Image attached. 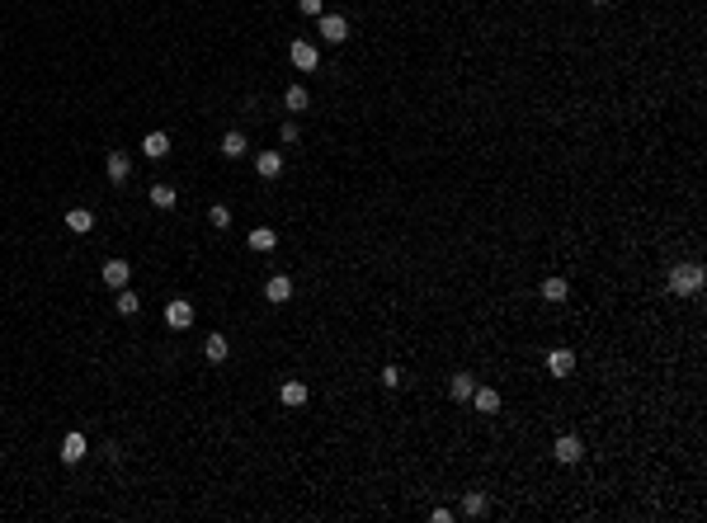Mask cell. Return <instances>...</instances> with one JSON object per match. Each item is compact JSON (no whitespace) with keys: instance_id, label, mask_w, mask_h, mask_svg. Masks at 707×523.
Listing matches in <instances>:
<instances>
[{"instance_id":"6da1fadb","label":"cell","mask_w":707,"mask_h":523,"mask_svg":"<svg viewBox=\"0 0 707 523\" xmlns=\"http://www.w3.org/2000/svg\"><path fill=\"white\" fill-rule=\"evenodd\" d=\"M703 278H707L703 264H693V259L688 264H674L669 269V292L674 297H693V292H703Z\"/></svg>"},{"instance_id":"7a4b0ae2","label":"cell","mask_w":707,"mask_h":523,"mask_svg":"<svg viewBox=\"0 0 707 523\" xmlns=\"http://www.w3.org/2000/svg\"><path fill=\"white\" fill-rule=\"evenodd\" d=\"M552 457H556V462H561V467H575V462H580V457H585V444H580L575 434H561V439L552 444Z\"/></svg>"},{"instance_id":"3957f363","label":"cell","mask_w":707,"mask_h":523,"mask_svg":"<svg viewBox=\"0 0 707 523\" xmlns=\"http://www.w3.org/2000/svg\"><path fill=\"white\" fill-rule=\"evenodd\" d=\"M165 326H170V330H189V326H194V302H184V297L165 302Z\"/></svg>"},{"instance_id":"277c9868","label":"cell","mask_w":707,"mask_h":523,"mask_svg":"<svg viewBox=\"0 0 707 523\" xmlns=\"http://www.w3.org/2000/svg\"><path fill=\"white\" fill-rule=\"evenodd\" d=\"M288 57H293V66H297V71H316V61H321V52H316V47H312L307 38H297L293 47H288Z\"/></svg>"},{"instance_id":"5b68a950","label":"cell","mask_w":707,"mask_h":523,"mask_svg":"<svg viewBox=\"0 0 707 523\" xmlns=\"http://www.w3.org/2000/svg\"><path fill=\"white\" fill-rule=\"evenodd\" d=\"M85 453H90L85 434H76V429H71V434L61 439V462H71V467H76V462H85Z\"/></svg>"},{"instance_id":"8992f818","label":"cell","mask_w":707,"mask_h":523,"mask_svg":"<svg viewBox=\"0 0 707 523\" xmlns=\"http://www.w3.org/2000/svg\"><path fill=\"white\" fill-rule=\"evenodd\" d=\"M321 38H326V43H344V38H349V20H344V15H321Z\"/></svg>"},{"instance_id":"52a82bcc","label":"cell","mask_w":707,"mask_h":523,"mask_svg":"<svg viewBox=\"0 0 707 523\" xmlns=\"http://www.w3.org/2000/svg\"><path fill=\"white\" fill-rule=\"evenodd\" d=\"M99 278H104V283H109V288H128V278H132V269H128V264H123V259H109V264H104V269H99Z\"/></svg>"},{"instance_id":"ba28073f","label":"cell","mask_w":707,"mask_h":523,"mask_svg":"<svg viewBox=\"0 0 707 523\" xmlns=\"http://www.w3.org/2000/svg\"><path fill=\"white\" fill-rule=\"evenodd\" d=\"M547 372H552V377H570V372H575V354H570V349H552V354H547Z\"/></svg>"},{"instance_id":"9c48e42d","label":"cell","mask_w":707,"mask_h":523,"mask_svg":"<svg viewBox=\"0 0 707 523\" xmlns=\"http://www.w3.org/2000/svg\"><path fill=\"white\" fill-rule=\"evenodd\" d=\"M245 151H250V142H245V132H241V128H231V132L222 137V156H227V160H241Z\"/></svg>"},{"instance_id":"30bf717a","label":"cell","mask_w":707,"mask_h":523,"mask_svg":"<svg viewBox=\"0 0 707 523\" xmlns=\"http://www.w3.org/2000/svg\"><path fill=\"white\" fill-rule=\"evenodd\" d=\"M104 174H109L114 184H123V179L132 174V160H128L123 151H109V160H104Z\"/></svg>"},{"instance_id":"8fae6325","label":"cell","mask_w":707,"mask_h":523,"mask_svg":"<svg viewBox=\"0 0 707 523\" xmlns=\"http://www.w3.org/2000/svg\"><path fill=\"white\" fill-rule=\"evenodd\" d=\"M255 170H259V179H278V174H283V156H278V151H259L255 156Z\"/></svg>"},{"instance_id":"7c38bea8","label":"cell","mask_w":707,"mask_h":523,"mask_svg":"<svg viewBox=\"0 0 707 523\" xmlns=\"http://www.w3.org/2000/svg\"><path fill=\"white\" fill-rule=\"evenodd\" d=\"M264 297H269V302H288V297H293V278H288V273H274V278L264 283Z\"/></svg>"},{"instance_id":"4fadbf2b","label":"cell","mask_w":707,"mask_h":523,"mask_svg":"<svg viewBox=\"0 0 707 523\" xmlns=\"http://www.w3.org/2000/svg\"><path fill=\"white\" fill-rule=\"evenodd\" d=\"M307 396H312V391H307V382H283V391H278V401H283L288 410L307 406Z\"/></svg>"},{"instance_id":"5bb4252c","label":"cell","mask_w":707,"mask_h":523,"mask_svg":"<svg viewBox=\"0 0 707 523\" xmlns=\"http://www.w3.org/2000/svg\"><path fill=\"white\" fill-rule=\"evenodd\" d=\"M471 406L481 410V415H495V410H500V391H495V387H476V391H471Z\"/></svg>"},{"instance_id":"9a60e30c","label":"cell","mask_w":707,"mask_h":523,"mask_svg":"<svg viewBox=\"0 0 707 523\" xmlns=\"http://www.w3.org/2000/svg\"><path fill=\"white\" fill-rule=\"evenodd\" d=\"M142 151L151 156V160L170 156V137H165V132H146V137H142Z\"/></svg>"},{"instance_id":"2e32d148","label":"cell","mask_w":707,"mask_h":523,"mask_svg":"<svg viewBox=\"0 0 707 523\" xmlns=\"http://www.w3.org/2000/svg\"><path fill=\"white\" fill-rule=\"evenodd\" d=\"M274 245H278V232H274V227H255V232H250V250L269 255Z\"/></svg>"},{"instance_id":"e0dca14e","label":"cell","mask_w":707,"mask_h":523,"mask_svg":"<svg viewBox=\"0 0 707 523\" xmlns=\"http://www.w3.org/2000/svg\"><path fill=\"white\" fill-rule=\"evenodd\" d=\"M453 401H471V391H476V377L471 372H453Z\"/></svg>"},{"instance_id":"ac0fdd59","label":"cell","mask_w":707,"mask_h":523,"mask_svg":"<svg viewBox=\"0 0 707 523\" xmlns=\"http://www.w3.org/2000/svg\"><path fill=\"white\" fill-rule=\"evenodd\" d=\"M66 227H71L76 236H85L90 227H95V213H90V208H71V213H66Z\"/></svg>"},{"instance_id":"d6986e66","label":"cell","mask_w":707,"mask_h":523,"mask_svg":"<svg viewBox=\"0 0 707 523\" xmlns=\"http://www.w3.org/2000/svg\"><path fill=\"white\" fill-rule=\"evenodd\" d=\"M114 302H118V316H137V311H142V297L132 288H118Z\"/></svg>"},{"instance_id":"ffe728a7","label":"cell","mask_w":707,"mask_h":523,"mask_svg":"<svg viewBox=\"0 0 707 523\" xmlns=\"http://www.w3.org/2000/svg\"><path fill=\"white\" fill-rule=\"evenodd\" d=\"M566 297H570L566 278H547V283H542V302H566Z\"/></svg>"},{"instance_id":"44dd1931","label":"cell","mask_w":707,"mask_h":523,"mask_svg":"<svg viewBox=\"0 0 707 523\" xmlns=\"http://www.w3.org/2000/svg\"><path fill=\"white\" fill-rule=\"evenodd\" d=\"M462 514H467V519H481V514H486V495H481V490H467V495H462Z\"/></svg>"},{"instance_id":"7402d4cb","label":"cell","mask_w":707,"mask_h":523,"mask_svg":"<svg viewBox=\"0 0 707 523\" xmlns=\"http://www.w3.org/2000/svg\"><path fill=\"white\" fill-rule=\"evenodd\" d=\"M283 104H288V114H302V109L312 104V95H307L302 85H288V95H283Z\"/></svg>"},{"instance_id":"603a6c76","label":"cell","mask_w":707,"mask_h":523,"mask_svg":"<svg viewBox=\"0 0 707 523\" xmlns=\"http://www.w3.org/2000/svg\"><path fill=\"white\" fill-rule=\"evenodd\" d=\"M151 203H156L160 213H170V208H175V189H170V184H151Z\"/></svg>"},{"instance_id":"cb8c5ba5","label":"cell","mask_w":707,"mask_h":523,"mask_svg":"<svg viewBox=\"0 0 707 523\" xmlns=\"http://www.w3.org/2000/svg\"><path fill=\"white\" fill-rule=\"evenodd\" d=\"M203 354H208V363H222V358H227V335H208Z\"/></svg>"},{"instance_id":"d4e9b609","label":"cell","mask_w":707,"mask_h":523,"mask_svg":"<svg viewBox=\"0 0 707 523\" xmlns=\"http://www.w3.org/2000/svg\"><path fill=\"white\" fill-rule=\"evenodd\" d=\"M208 222H213L217 232H227V227H231V213H227V208L217 203V208H208Z\"/></svg>"},{"instance_id":"484cf974","label":"cell","mask_w":707,"mask_h":523,"mask_svg":"<svg viewBox=\"0 0 707 523\" xmlns=\"http://www.w3.org/2000/svg\"><path fill=\"white\" fill-rule=\"evenodd\" d=\"M401 382H406V377H401V368H396V363H387V368H382V387H401Z\"/></svg>"},{"instance_id":"4316f807","label":"cell","mask_w":707,"mask_h":523,"mask_svg":"<svg viewBox=\"0 0 707 523\" xmlns=\"http://www.w3.org/2000/svg\"><path fill=\"white\" fill-rule=\"evenodd\" d=\"M297 10H302L307 20H321V15H326V10H321V0H297Z\"/></svg>"},{"instance_id":"83f0119b","label":"cell","mask_w":707,"mask_h":523,"mask_svg":"<svg viewBox=\"0 0 707 523\" xmlns=\"http://www.w3.org/2000/svg\"><path fill=\"white\" fill-rule=\"evenodd\" d=\"M278 137H283V142L293 146V142H297V123H283V128H278Z\"/></svg>"},{"instance_id":"f1b7e54d","label":"cell","mask_w":707,"mask_h":523,"mask_svg":"<svg viewBox=\"0 0 707 523\" xmlns=\"http://www.w3.org/2000/svg\"><path fill=\"white\" fill-rule=\"evenodd\" d=\"M589 5H594V10H604V5H609V0H589Z\"/></svg>"}]
</instances>
